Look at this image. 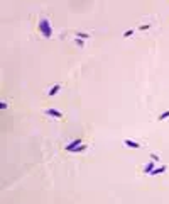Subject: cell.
I'll return each instance as SVG.
<instances>
[{"label":"cell","mask_w":169,"mask_h":204,"mask_svg":"<svg viewBox=\"0 0 169 204\" xmlns=\"http://www.w3.org/2000/svg\"><path fill=\"white\" fill-rule=\"evenodd\" d=\"M37 29L41 31V34L46 37V39H49V37L53 36V27H51V22H49V19H46V17H41L39 24H37Z\"/></svg>","instance_id":"cell-1"},{"label":"cell","mask_w":169,"mask_h":204,"mask_svg":"<svg viewBox=\"0 0 169 204\" xmlns=\"http://www.w3.org/2000/svg\"><path fill=\"white\" fill-rule=\"evenodd\" d=\"M80 145H83V139H81V138H76V139H73L71 143H68V145H66V151H71V153H73V151H75L76 148H78V146H80Z\"/></svg>","instance_id":"cell-2"},{"label":"cell","mask_w":169,"mask_h":204,"mask_svg":"<svg viewBox=\"0 0 169 204\" xmlns=\"http://www.w3.org/2000/svg\"><path fill=\"white\" fill-rule=\"evenodd\" d=\"M44 114L53 116V117H58V119H61V117H63V112H61V111H58V109H46V111H44Z\"/></svg>","instance_id":"cell-3"},{"label":"cell","mask_w":169,"mask_h":204,"mask_svg":"<svg viewBox=\"0 0 169 204\" xmlns=\"http://www.w3.org/2000/svg\"><path fill=\"white\" fill-rule=\"evenodd\" d=\"M123 145H125L127 148H134V150H139V148H140V143L132 141V139H123Z\"/></svg>","instance_id":"cell-4"},{"label":"cell","mask_w":169,"mask_h":204,"mask_svg":"<svg viewBox=\"0 0 169 204\" xmlns=\"http://www.w3.org/2000/svg\"><path fill=\"white\" fill-rule=\"evenodd\" d=\"M59 90H61V84H56V85H53L51 89L47 90V95H49V97H54V95L59 92Z\"/></svg>","instance_id":"cell-5"},{"label":"cell","mask_w":169,"mask_h":204,"mask_svg":"<svg viewBox=\"0 0 169 204\" xmlns=\"http://www.w3.org/2000/svg\"><path fill=\"white\" fill-rule=\"evenodd\" d=\"M156 168V162L154 160H151V162H147V165L144 167V174H151L152 170Z\"/></svg>","instance_id":"cell-6"},{"label":"cell","mask_w":169,"mask_h":204,"mask_svg":"<svg viewBox=\"0 0 169 204\" xmlns=\"http://www.w3.org/2000/svg\"><path fill=\"white\" fill-rule=\"evenodd\" d=\"M166 170H168V167H166V165H161V167L154 168V170H152V172H151V174H149V175H157V174H164V172H166Z\"/></svg>","instance_id":"cell-7"},{"label":"cell","mask_w":169,"mask_h":204,"mask_svg":"<svg viewBox=\"0 0 169 204\" xmlns=\"http://www.w3.org/2000/svg\"><path fill=\"white\" fill-rule=\"evenodd\" d=\"M169 117V111H164L162 114H159V121H164V119H168Z\"/></svg>","instance_id":"cell-8"},{"label":"cell","mask_w":169,"mask_h":204,"mask_svg":"<svg viewBox=\"0 0 169 204\" xmlns=\"http://www.w3.org/2000/svg\"><path fill=\"white\" fill-rule=\"evenodd\" d=\"M132 34H134V29H127L125 32H123V37H130Z\"/></svg>","instance_id":"cell-9"},{"label":"cell","mask_w":169,"mask_h":204,"mask_svg":"<svg viewBox=\"0 0 169 204\" xmlns=\"http://www.w3.org/2000/svg\"><path fill=\"white\" fill-rule=\"evenodd\" d=\"M78 37H85V39H88V34H85V32H78Z\"/></svg>","instance_id":"cell-10"},{"label":"cell","mask_w":169,"mask_h":204,"mask_svg":"<svg viewBox=\"0 0 169 204\" xmlns=\"http://www.w3.org/2000/svg\"><path fill=\"white\" fill-rule=\"evenodd\" d=\"M0 107H2V109H7V102L2 101V102H0Z\"/></svg>","instance_id":"cell-11"}]
</instances>
